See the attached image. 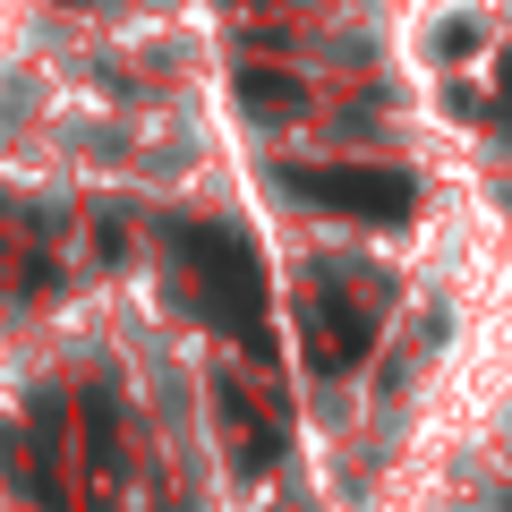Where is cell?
Returning a JSON list of instances; mask_svg holds the SVG:
<instances>
[{
  "mask_svg": "<svg viewBox=\"0 0 512 512\" xmlns=\"http://www.w3.org/2000/svg\"><path fill=\"white\" fill-rule=\"evenodd\" d=\"M495 94H504V103H512V52H504V77H495Z\"/></svg>",
  "mask_w": 512,
  "mask_h": 512,
  "instance_id": "cell-6",
  "label": "cell"
},
{
  "mask_svg": "<svg viewBox=\"0 0 512 512\" xmlns=\"http://www.w3.org/2000/svg\"><path fill=\"white\" fill-rule=\"evenodd\" d=\"M367 350H376L367 308H350L342 291H316V299H308V367H316V376H350Z\"/></svg>",
  "mask_w": 512,
  "mask_h": 512,
  "instance_id": "cell-3",
  "label": "cell"
},
{
  "mask_svg": "<svg viewBox=\"0 0 512 512\" xmlns=\"http://www.w3.org/2000/svg\"><path fill=\"white\" fill-rule=\"evenodd\" d=\"M282 188L342 222H410V205H419V180L384 163H308V171H282Z\"/></svg>",
  "mask_w": 512,
  "mask_h": 512,
  "instance_id": "cell-2",
  "label": "cell"
},
{
  "mask_svg": "<svg viewBox=\"0 0 512 512\" xmlns=\"http://www.w3.org/2000/svg\"><path fill=\"white\" fill-rule=\"evenodd\" d=\"M470 43H478V18H453V26H444V35H436V52H444V60H461V52H470Z\"/></svg>",
  "mask_w": 512,
  "mask_h": 512,
  "instance_id": "cell-5",
  "label": "cell"
},
{
  "mask_svg": "<svg viewBox=\"0 0 512 512\" xmlns=\"http://www.w3.org/2000/svg\"><path fill=\"white\" fill-rule=\"evenodd\" d=\"M171 256L197 282V308L222 333H239L248 350H265V274H256V248L222 222H171Z\"/></svg>",
  "mask_w": 512,
  "mask_h": 512,
  "instance_id": "cell-1",
  "label": "cell"
},
{
  "mask_svg": "<svg viewBox=\"0 0 512 512\" xmlns=\"http://www.w3.org/2000/svg\"><path fill=\"white\" fill-rule=\"evenodd\" d=\"M239 103L248 111H308V86L291 69H239Z\"/></svg>",
  "mask_w": 512,
  "mask_h": 512,
  "instance_id": "cell-4",
  "label": "cell"
}]
</instances>
